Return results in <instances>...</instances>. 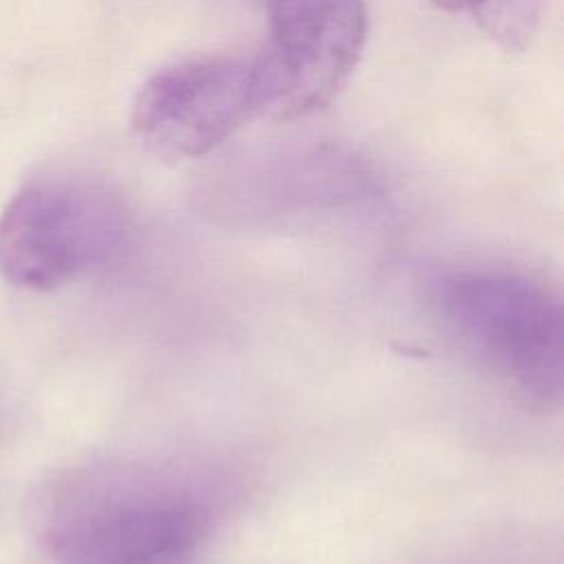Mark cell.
Instances as JSON below:
<instances>
[{"label":"cell","mask_w":564,"mask_h":564,"mask_svg":"<svg viewBox=\"0 0 564 564\" xmlns=\"http://www.w3.org/2000/svg\"><path fill=\"white\" fill-rule=\"evenodd\" d=\"M225 509V480L198 465L97 458L37 491L31 531L62 564H165L209 540Z\"/></svg>","instance_id":"1"},{"label":"cell","mask_w":564,"mask_h":564,"mask_svg":"<svg viewBox=\"0 0 564 564\" xmlns=\"http://www.w3.org/2000/svg\"><path fill=\"white\" fill-rule=\"evenodd\" d=\"M447 333L507 390L535 408H557L564 392V315L560 293L509 267H460L434 284Z\"/></svg>","instance_id":"2"},{"label":"cell","mask_w":564,"mask_h":564,"mask_svg":"<svg viewBox=\"0 0 564 564\" xmlns=\"http://www.w3.org/2000/svg\"><path fill=\"white\" fill-rule=\"evenodd\" d=\"M130 238L121 194L86 174L26 183L0 216V273L20 289L55 291L108 267Z\"/></svg>","instance_id":"3"},{"label":"cell","mask_w":564,"mask_h":564,"mask_svg":"<svg viewBox=\"0 0 564 564\" xmlns=\"http://www.w3.org/2000/svg\"><path fill=\"white\" fill-rule=\"evenodd\" d=\"M366 26L361 0H278L249 59L253 117L291 121L328 106L359 64Z\"/></svg>","instance_id":"4"},{"label":"cell","mask_w":564,"mask_h":564,"mask_svg":"<svg viewBox=\"0 0 564 564\" xmlns=\"http://www.w3.org/2000/svg\"><path fill=\"white\" fill-rule=\"evenodd\" d=\"M249 117V59L192 57L174 62L139 88L132 128L161 159H194L229 139Z\"/></svg>","instance_id":"5"},{"label":"cell","mask_w":564,"mask_h":564,"mask_svg":"<svg viewBox=\"0 0 564 564\" xmlns=\"http://www.w3.org/2000/svg\"><path fill=\"white\" fill-rule=\"evenodd\" d=\"M443 11L469 15L505 51H522L533 37L544 0H430Z\"/></svg>","instance_id":"6"}]
</instances>
